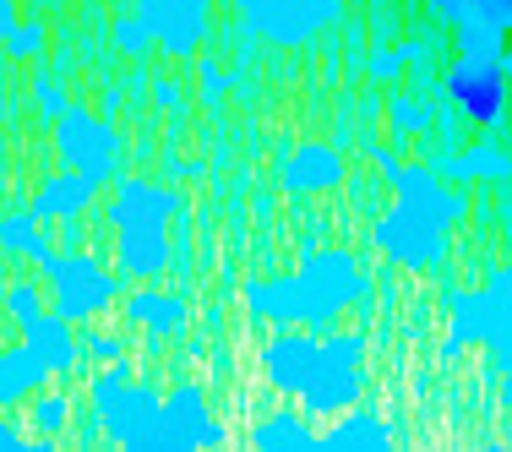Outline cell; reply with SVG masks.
Here are the masks:
<instances>
[{
    "mask_svg": "<svg viewBox=\"0 0 512 452\" xmlns=\"http://www.w3.org/2000/svg\"><path fill=\"white\" fill-rule=\"evenodd\" d=\"M371 158L382 164V175L393 180V191H398L393 213H382V224L371 229L376 251L393 267H409V273L442 267L447 262V235H453L463 224V213H469L463 191H453L436 169L404 164L393 148H371Z\"/></svg>",
    "mask_w": 512,
    "mask_h": 452,
    "instance_id": "cell-1",
    "label": "cell"
},
{
    "mask_svg": "<svg viewBox=\"0 0 512 452\" xmlns=\"http://www.w3.org/2000/svg\"><path fill=\"white\" fill-rule=\"evenodd\" d=\"M246 311L256 322H278V327H311V333H333V322L349 305H371V278L349 251L338 246H306L295 273L284 278H251L246 289Z\"/></svg>",
    "mask_w": 512,
    "mask_h": 452,
    "instance_id": "cell-2",
    "label": "cell"
},
{
    "mask_svg": "<svg viewBox=\"0 0 512 452\" xmlns=\"http://www.w3.org/2000/svg\"><path fill=\"white\" fill-rule=\"evenodd\" d=\"M365 333H278L262 349V371L278 393L300 398L311 420L344 414L365 393Z\"/></svg>",
    "mask_w": 512,
    "mask_h": 452,
    "instance_id": "cell-3",
    "label": "cell"
},
{
    "mask_svg": "<svg viewBox=\"0 0 512 452\" xmlns=\"http://www.w3.org/2000/svg\"><path fill=\"white\" fill-rule=\"evenodd\" d=\"M186 213V197L175 186H153V180L126 175L109 202V229H115V262L126 278H153L169 273L175 251H169V218Z\"/></svg>",
    "mask_w": 512,
    "mask_h": 452,
    "instance_id": "cell-4",
    "label": "cell"
},
{
    "mask_svg": "<svg viewBox=\"0 0 512 452\" xmlns=\"http://www.w3.org/2000/svg\"><path fill=\"white\" fill-rule=\"evenodd\" d=\"M88 398L109 442L131 452H164V393L131 382L126 360H109V371L93 376Z\"/></svg>",
    "mask_w": 512,
    "mask_h": 452,
    "instance_id": "cell-5",
    "label": "cell"
},
{
    "mask_svg": "<svg viewBox=\"0 0 512 452\" xmlns=\"http://www.w3.org/2000/svg\"><path fill=\"white\" fill-rule=\"evenodd\" d=\"M463 344L491 349L496 371H507L512 349V278L496 267L480 289H447V354Z\"/></svg>",
    "mask_w": 512,
    "mask_h": 452,
    "instance_id": "cell-6",
    "label": "cell"
},
{
    "mask_svg": "<svg viewBox=\"0 0 512 452\" xmlns=\"http://www.w3.org/2000/svg\"><path fill=\"white\" fill-rule=\"evenodd\" d=\"M39 267H44V300H50V311L66 316L71 327L104 316L109 305L120 300V278L104 273V262L88 251H55L50 262H39Z\"/></svg>",
    "mask_w": 512,
    "mask_h": 452,
    "instance_id": "cell-7",
    "label": "cell"
},
{
    "mask_svg": "<svg viewBox=\"0 0 512 452\" xmlns=\"http://www.w3.org/2000/svg\"><path fill=\"white\" fill-rule=\"evenodd\" d=\"M50 126H55V148H60V158H66L71 169L93 175L99 186L120 175L126 142H120V131L109 126V120H99L93 109H82V104H66V109L50 120Z\"/></svg>",
    "mask_w": 512,
    "mask_h": 452,
    "instance_id": "cell-8",
    "label": "cell"
},
{
    "mask_svg": "<svg viewBox=\"0 0 512 452\" xmlns=\"http://www.w3.org/2000/svg\"><path fill=\"white\" fill-rule=\"evenodd\" d=\"M344 17V0H240V22L267 44H311Z\"/></svg>",
    "mask_w": 512,
    "mask_h": 452,
    "instance_id": "cell-9",
    "label": "cell"
},
{
    "mask_svg": "<svg viewBox=\"0 0 512 452\" xmlns=\"http://www.w3.org/2000/svg\"><path fill=\"white\" fill-rule=\"evenodd\" d=\"M137 17L142 28L153 33V44L164 55H197L207 28H213V11H207V0H137Z\"/></svg>",
    "mask_w": 512,
    "mask_h": 452,
    "instance_id": "cell-10",
    "label": "cell"
},
{
    "mask_svg": "<svg viewBox=\"0 0 512 452\" xmlns=\"http://www.w3.org/2000/svg\"><path fill=\"white\" fill-rule=\"evenodd\" d=\"M229 431L218 425L213 403L197 382H180L164 393V452H191V447H224Z\"/></svg>",
    "mask_w": 512,
    "mask_h": 452,
    "instance_id": "cell-11",
    "label": "cell"
},
{
    "mask_svg": "<svg viewBox=\"0 0 512 452\" xmlns=\"http://www.w3.org/2000/svg\"><path fill=\"white\" fill-rule=\"evenodd\" d=\"M447 93L474 126H496L507 104V71L502 60H458L453 77H447Z\"/></svg>",
    "mask_w": 512,
    "mask_h": 452,
    "instance_id": "cell-12",
    "label": "cell"
},
{
    "mask_svg": "<svg viewBox=\"0 0 512 452\" xmlns=\"http://www.w3.org/2000/svg\"><path fill=\"white\" fill-rule=\"evenodd\" d=\"M512 0H469L458 11V50L463 60H502V33H507Z\"/></svg>",
    "mask_w": 512,
    "mask_h": 452,
    "instance_id": "cell-13",
    "label": "cell"
},
{
    "mask_svg": "<svg viewBox=\"0 0 512 452\" xmlns=\"http://www.w3.org/2000/svg\"><path fill=\"white\" fill-rule=\"evenodd\" d=\"M126 322L142 327L148 333V344L158 349L164 338H180L191 327V305L186 295H164V289H137V295H126Z\"/></svg>",
    "mask_w": 512,
    "mask_h": 452,
    "instance_id": "cell-14",
    "label": "cell"
},
{
    "mask_svg": "<svg viewBox=\"0 0 512 452\" xmlns=\"http://www.w3.org/2000/svg\"><path fill=\"white\" fill-rule=\"evenodd\" d=\"M344 186V158L327 142H300L284 158V191L289 197H316V191H338Z\"/></svg>",
    "mask_w": 512,
    "mask_h": 452,
    "instance_id": "cell-15",
    "label": "cell"
},
{
    "mask_svg": "<svg viewBox=\"0 0 512 452\" xmlns=\"http://www.w3.org/2000/svg\"><path fill=\"white\" fill-rule=\"evenodd\" d=\"M17 333H22V344H28L33 354H39V365H44L50 376H71V371L82 365L77 333H71V322H66V316H55V311H39L33 322H22Z\"/></svg>",
    "mask_w": 512,
    "mask_h": 452,
    "instance_id": "cell-16",
    "label": "cell"
},
{
    "mask_svg": "<svg viewBox=\"0 0 512 452\" xmlns=\"http://www.w3.org/2000/svg\"><path fill=\"white\" fill-rule=\"evenodd\" d=\"M93 197H99V180L82 175V169H66V175L39 180V191H33V207H28V213L39 218V224H55V218L66 224V218L88 213Z\"/></svg>",
    "mask_w": 512,
    "mask_h": 452,
    "instance_id": "cell-17",
    "label": "cell"
},
{
    "mask_svg": "<svg viewBox=\"0 0 512 452\" xmlns=\"http://www.w3.org/2000/svg\"><path fill=\"white\" fill-rule=\"evenodd\" d=\"M387 447H393L387 420L376 409H355V403L344 409V420L333 431L316 436V452H387Z\"/></svg>",
    "mask_w": 512,
    "mask_h": 452,
    "instance_id": "cell-18",
    "label": "cell"
},
{
    "mask_svg": "<svg viewBox=\"0 0 512 452\" xmlns=\"http://www.w3.org/2000/svg\"><path fill=\"white\" fill-rule=\"evenodd\" d=\"M44 382H50V371L39 365V354L28 344H0V409L28 403Z\"/></svg>",
    "mask_w": 512,
    "mask_h": 452,
    "instance_id": "cell-19",
    "label": "cell"
},
{
    "mask_svg": "<svg viewBox=\"0 0 512 452\" xmlns=\"http://www.w3.org/2000/svg\"><path fill=\"white\" fill-rule=\"evenodd\" d=\"M246 442H251L256 452H316V431L300 420L295 409H273L267 420L251 425Z\"/></svg>",
    "mask_w": 512,
    "mask_h": 452,
    "instance_id": "cell-20",
    "label": "cell"
},
{
    "mask_svg": "<svg viewBox=\"0 0 512 452\" xmlns=\"http://www.w3.org/2000/svg\"><path fill=\"white\" fill-rule=\"evenodd\" d=\"M0 256H22V262H50L55 246L39 229V218L22 213V207H6L0 213Z\"/></svg>",
    "mask_w": 512,
    "mask_h": 452,
    "instance_id": "cell-21",
    "label": "cell"
},
{
    "mask_svg": "<svg viewBox=\"0 0 512 452\" xmlns=\"http://www.w3.org/2000/svg\"><path fill=\"white\" fill-rule=\"evenodd\" d=\"M436 175H447V180H469V175L502 180L507 175V153L496 148V142H485V148H474V153H442L436 158Z\"/></svg>",
    "mask_w": 512,
    "mask_h": 452,
    "instance_id": "cell-22",
    "label": "cell"
},
{
    "mask_svg": "<svg viewBox=\"0 0 512 452\" xmlns=\"http://www.w3.org/2000/svg\"><path fill=\"white\" fill-rule=\"evenodd\" d=\"M66 420H71V398L66 393H44V387H39V393L28 398V425L39 436H60V431H66Z\"/></svg>",
    "mask_w": 512,
    "mask_h": 452,
    "instance_id": "cell-23",
    "label": "cell"
},
{
    "mask_svg": "<svg viewBox=\"0 0 512 452\" xmlns=\"http://www.w3.org/2000/svg\"><path fill=\"white\" fill-rule=\"evenodd\" d=\"M0 300H6V316L11 322H33L39 311H50V300H44V284H33V278H17V284L0 289Z\"/></svg>",
    "mask_w": 512,
    "mask_h": 452,
    "instance_id": "cell-24",
    "label": "cell"
},
{
    "mask_svg": "<svg viewBox=\"0 0 512 452\" xmlns=\"http://www.w3.org/2000/svg\"><path fill=\"white\" fill-rule=\"evenodd\" d=\"M387 120H393L398 137H420V131H431L436 109L425 99H393V109H387Z\"/></svg>",
    "mask_w": 512,
    "mask_h": 452,
    "instance_id": "cell-25",
    "label": "cell"
},
{
    "mask_svg": "<svg viewBox=\"0 0 512 452\" xmlns=\"http://www.w3.org/2000/svg\"><path fill=\"white\" fill-rule=\"evenodd\" d=\"M44 22L33 17V22H11V33H6V50H11V60H39L44 55Z\"/></svg>",
    "mask_w": 512,
    "mask_h": 452,
    "instance_id": "cell-26",
    "label": "cell"
},
{
    "mask_svg": "<svg viewBox=\"0 0 512 452\" xmlns=\"http://www.w3.org/2000/svg\"><path fill=\"white\" fill-rule=\"evenodd\" d=\"M420 55H425V44H404V50H376L371 60H365V71H371V77H398V71L414 66Z\"/></svg>",
    "mask_w": 512,
    "mask_h": 452,
    "instance_id": "cell-27",
    "label": "cell"
},
{
    "mask_svg": "<svg viewBox=\"0 0 512 452\" xmlns=\"http://www.w3.org/2000/svg\"><path fill=\"white\" fill-rule=\"evenodd\" d=\"M115 44H120L126 55H148L153 33L142 28V17H120V22H115Z\"/></svg>",
    "mask_w": 512,
    "mask_h": 452,
    "instance_id": "cell-28",
    "label": "cell"
},
{
    "mask_svg": "<svg viewBox=\"0 0 512 452\" xmlns=\"http://www.w3.org/2000/svg\"><path fill=\"white\" fill-rule=\"evenodd\" d=\"M33 99H39V115L44 120H55L60 109H66V93H60V82L50 77V71H39V77H33Z\"/></svg>",
    "mask_w": 512,
    "mask_h": 452,
    "instance_id": "cell-29",
    "label": "cell"
},
{
    "mask_svg": "<svg viewBox=\"0 0 512 452\" xmlns=\"http://www.w3.org/2000/svg\"><path fill=\"white\" fill-rule=\"evenodd\" d=\"M77 349H82V360H99V365L120 360V338L115 333H88V338H77Z\"/></svg>",
    "mask_w": 512,
    "mask_h": 452,
    "instance_id": "cell-30",
    "label": "cell"
},
{
    "mask_svg": "<svg viewBox=\"0 0 512 452\" xmlns=\"http://www.w3.org/2000/svg\"><path fill=\"white\" fill-rule=\"evenodd\" d=\"M224 93H229V77L213 66V60H202V104H218Z\"/></svg>",
    "mask_w": 512,
    "mask_h": 452,
    "instance_id": "cell-31",
    "label": "cell"
},
{
    "mask_svg": "<svg viewBox=\"0 0 512 452\" xmlns=\"http://www.w3.org/2000/svg\"><path fill=\"white\" fill-rule=\"evenodd\" d=\"M22 447H28V436H22L17 425H6V420H0V452H22Z\"/></svg>",
    "mask_w": 512,
    "mask_h": 452,
    "instance_id": "cell-32",
    "label": "cell"
},
{
    "mask_svg": "<svg viewBox=\"0 0 512 452\" xmlns=\"http://www.w3.org/2000/svg\"><path fill=\"white\" fill-rule=\"evenodd\" d=\"M153 99H158V109H180V88L175 82H153Z\"/></svg>",
    "mask_w": 512,
    "mask_h": 452,
    "instance_id": "cell-33",
    "label": "cell"
},
{
    "mask_svg": "<svg viewBox=\"0 0 512 452\" xmlns=\"http://www.w3.org/2000/svg\"><path fill=\"white\" fill-rule=\"evenodd\" d=\"M11 22H17V11H11V0H0V39L11 33Z\"/></svg>",
    "mask_w": 512,
    "mask_h": 452,
    "instance_id": "cell-34",
    "label": "cell"
},
{
    "mask_svg": "<svg viewBox=\"0 0 512 452\" xmlns=\"http://www.w3.org/2000/svg\"><path fill=\"white\" fill-rule=\"evenodd\" d=\"M431 6H436V11H442V17H458V11H463V6H469V0H431Z\"/></svg>",
    "mask_w": 512,
    "mask_h": 452,
    "instance_id": "cell-35",
    "label": "cell"
},
{
    "mask_svg": "<svg viewBox=\"0 0 512 452\" xmlns=\"http://www.w3.org/2000/svg\"><path fill=\"white\" fill-rule=\"evenodd\" d=\"M0 278H6V267H0Z\"/></svg>",
    "mask_w": 512,
    "mask_h": 452,
    "instance_id": "cell-36",
    "label": "cell"
}]
</instances>
